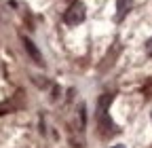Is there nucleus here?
<instances>
[{"mask_svg": "<svg viewBox=\"0 0 152 148\" xmlns=\"http://www.w3.org/2000/svg\"><path fill=\"white\" fill-rule=\"evenodd\" d=\"M85 17H87V9H85V4L80 2V0H76V2H72L70 9L66 11L64 21H66L68 26H80V23L85 21Z\"/></svg>", "mask_w": 152, "mask_h": 148, "instance_id": "nucleus-1", "label": "nucleus"}, {"mask_svg": "<svg viewBox=\"0 0 152 148\" xmlns=\"http://www.w3.org/2000/svg\"><path fill=\"white\" fill-rule=\"evenodd\" d=\"M21 40H23V47H26V51H28V55H30V57H32V59H34V62H36L38 66H42L45 62H42V53H40V51H38V47H36V45H34V42H32L30 38H26V36H23V38H21Z\"/></svg>", "mask_w": 152, "mask_h": 148, "instance_id": "nucleus-2", "label": "nucleus"}, {"mask_svg": "<svg viewBox=\"0 0 152 148\" xmlns=\"http://www.w3.org/2000/svg\"><path fill=\"white\" fill-rule=\"evenodd\" d=\"M133 0H116V19H123V17L131 11Z\"/></svg>", "mask_w": 152, "mask_h": 148, "instance_id": "nucleus-3", "label": "nucleus"}, {"mask_svg": "<svg viewBox=\"0 0 152 148\" xmlns=\"http://www.w3.org/2000/svg\"><path fill=\"white\" fill-rule=\"evenodd\" d=\"M146 49H148V53H152V38L148 40V45H146Z\"/></svg>", "mask_w": 152, "mask_h": 148, "instance_id": "nucleus-4", "label": "nucleus"}, {"mask_svg": "<svg viewBox=\"0 0 152 148\" xmlns=\"http://www.w3.org/2000/svg\"><path fill=\"white\" fill-rule=\"evenodd\" d=\"M112 148H125V146L123 144H116V146H112Z\"/></svg>", "mask_w": 152, "mask_h": 148, "instance_id": "nucleus-5", "label": "nucleus"}, {"mask_svg": "<svg viewBox=\"0 0 152 148\" xmlns=\"http://www.w3.org/2000/svg\"><path fill=\"white\" fill-rule=\"evenodd\" d=\"M150 119H152V114H150Z\"/></svg>", "mask_w": 152, "mask_h": 148, "instance_id": "nucleus-6", "label": "nucleus"}]
</instances>
